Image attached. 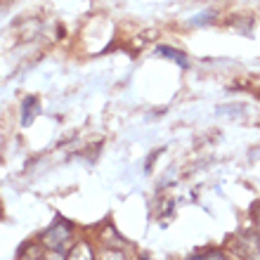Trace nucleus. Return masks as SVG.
Segmentation results:
<instances>
[{"label": "nucleus", "mask_w": 260, "mask_h": 260, "mask_svg": "<svg viewBox=\"0 0 260 260\" xmlns=\"http://www.w3.org/2000/svg\"><path fill=\"white\" fill-rule=\"evenodd\" d=\"M192 258H222V253L220 251H208V253H197Z\"/></svg>", "instance_id": "nucleus-3"}, {"label": "nucleus", "mask_w": 260, "mask_h": 260, "mask_svg": "<svg viewBox=\"0 0 260 260\" xmlns=\"http://www.w3.org/2000/svg\"><path fill=\"white\" fill-rule=\"evenodd\" d=\"M158 55L171 57V59L178 64V67H187V57L182 55V52H178V50H173V48H158Z\"/></svg>", "instance_id": "nucleus-1"}, {"label": "nucleus", "mask_w": 260, "mask_h": 260, "mask_svg": "<svg viewBox=\"0 0 260 260\" xmlns=\"http://www.w3.org/2000/svg\"><path fill=\"white\" fill-rule=\"evenodd\" d=\"M211 17H213V12H208V14H199V17H194V24H201V21H208V19H211Z\"/></svg>", "instance_id": "nucleus-4"}, {"label": "nucleus", "mask_w": 260, "mask_h": 260, "mask_svg": "<svg viewBox=\"0 0 260 260\" xmlns=\"http://www.w3.org/2000/svg\"><path fill=\"white\" fill-rule=\"evenodd\" d=\"M34 111L38 114V102H36L34 97H28L26 102H24V116H21V118H24V125L31 123V116H34Z\"/></svg>", "instance_id": "nucleus-2"}]
</instances>
